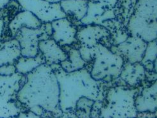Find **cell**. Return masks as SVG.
I'll return each mask as SVG.
<instances>
[{
    "label": "cell",
    "instance_id": "cell-2",
    "mask_svg": "<svg viewBox=\"0 0 157 118\" xmlns=\"http://www.w3.org/2000/svg\"><path fill=\"white\" fill-rule=\"evenodd\" d=\"M40 22L37 17L30 11H22L17 14L10 23V28L13 36H15L22 27L38 28Z\"/></svg>",
    "mask_w": 157,
    "mask_h": 118
},
{
    "label": "cell",
    "instance_id": "cell-1",
    "mask_svg": "<svg viewBox=\"0 0 157 118\" xmlns=\"http://www.w3.org/2000/svg\"><path fill=\"white\" fill-rule=\"evenodd\" d=\"M38 28L22 27L15 35L21 47V54L26 57H33L36 54L38 41L40 35Z\"/></svg>",
    "mask_w": 157,
    "mask_h": 118
},
{
    "label": "cell",
    "instance_id": "cell-3",
    "mask_svg": "<svg viewBox=\"0 0 157 118\" xmlns=\"http://www.w3.org/2000/svg\"><path fill=\"white\" fill-rule=\"evenodd\" d=\"M3 23L2 20L0 19V37L2 34V30H3Z\"/></svg>",
    "mask_w": 157,
    "mask_h": 118
}]
</instances>
